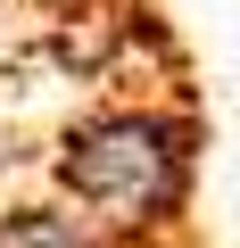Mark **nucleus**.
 <instances>
[{
  "label": "nucleus",
  "mask_w": 240,
  "mask_h": 248,
  "mask_svg": "<svg viewBox=\"0 0 240 248\" xmlns=\"http://www.w3.org/2000/svg\"><path fill=\"white\" fill-rule=\"evenodd\" d=\"M191 124H158V116H99V124H83V133L66 141V157H58V182L83 199V207H99V215H116V223H149V215H174L182 207V190H191Z\"/></svg>",
  "instance_id": "f257e3e1"
},
{
  "label": "nucleus",
  "mask_w": 240,
  "mask_h": 248,
  "mask_svg": "<svg viewBox=\"0 0 240 248\" xmlns=\"http://www.w3.org/2000/svg\"><path fill=\"white\" fill-rule=\"evenodd\" d=\"M0 248H99L91 240V223H75V215H50V207H25L9 232H0Z\"/></svg>",
  "instance_id": "f03ea898"
}]
</instances>
